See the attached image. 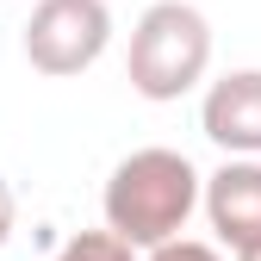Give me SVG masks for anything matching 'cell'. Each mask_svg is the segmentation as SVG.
<instances>
[{
	"mask_svg": "<svg viewBox=\"0 0 261 261\" xmlns=\"http://www.w3.org/2000/svg\"><path fill=\"white\" fill-rule=\"evenodd\" d=\"M237 261H261V249H249V255H237Z\"/></svg>",
	"mask_w": 261,
	"mask_h": 261,
	"instance_id": "9",
	"label": "cell"
},
{
	"mask_svg": "<svg viewBox=\"0 0 261 261\" xmlns=\"http://www.w3.org/2000/svg\"><path fill=\"white\" fill-rule=\"evenodd\" d=\"M199 212L230 255L261 249V155H224V168L205 174Z\"/></svg>",
	"mask_w": 261,
	"mask_h": 261,
	"instance_id": "4",
	"label": "cell"
},
{
	"mask_svg": "<svg viewBox=\"0 0 261 261\" xmlns=\"http://www.w3.org/2000/svg\"><path fill=\"white\" fill-rule=\"evenodd\" d=\"M199 130L224 155H261V69H230L205 87Z\"/></svg>",
	"mask_w": 261,
	"mask_h": 261,
	"instance_id": "5",
	"label": "cell"
},
{
	"mask_svg": "<svg viewBox=\"0 0 261 261\" xmlns=\"http://www.w3.org/2000/svg\"><path fill=\"white\" fill-rule=\"evenodd\" d=\"M199 199H205V174L180 149L149 143V149H130L112 168V180L100 193V212H106V230H118L130 249H155V243L187 230Z\"/></svg>",
	"mask_w": 261,
	"mask_h": 261,
	"instance_id": "1",
	"label": "cell"
},
{
	"mask_svg": "<svg viewBox=\"0 0 261 261\" xmlns=\"http://www.w3.org/2000/svg\"><path fill=\"white\" fill-rule=\"evenodd\" d=\"M143 261H224V255L218 243H199V237H168V243L143 249Z\"/></svg>",
	"mask_w": 261,
	"mask_h": 261,
	"instance_id": "7",
	"label": "cell"
},
{
	"mask_svg": "<svg viewBox=\"0 0 261 261\" xmlns=\"http://www.w3.org/2000/svg\"><path fill=\"white\" fill-rule=\"evenodd\" d=\"M130 255H137V249H130L118 230H81V237L62 243L50 261H130Z\"/></svg>",
	"mask_w": 261,
	"mask_h": 261,
	"instance_id": "6",
	"label": "cell"
},
{
	"mask_svg": "<svg viewBox=\"0 0 261 261\" xmlns=\"http://www.w3.org/2000/svg\"><path fill=\"white\" fill-rule=\"evenodd\" d=\"M7 237H13V187L0 180V249H7Z\"/></svg>",
	"mask_w": 261,
	"mask_h": 261,
	"instance_id": "8",
	"label": "cell"
},
{
	"mask_svg": "<svg viewBox=\"0 0 261 261\" xmlns=\"http://www.w3.org/2000/svg\"><path fill=\"white\" fill-rule=\"evenodd\" d=\"M112 44V7L106 0H38L25 19V62L38 75H81Z\"/></svg>",
	"mask_w": 261,
	"mask_h": 261,
	"instance_id": "3",
	"label": "cell"
},
{
	"mask_svg": "<svg viewBox=\"0 0 261 261\" xmlns=\"http://www.w3.org/2000/svg\"><path fill=\"white\" fill-rule=\"evenodd\" d=\"M212 69V25L199 7L187 0H155L143 19L130 25V50H124V75L143 100L168 106L180 93H193Z\"/></svg>",
	"mask_w": 261,
	"mask_h": 261,
	"instance_id": "2",
	"label": "cell"
}]
</instances>
